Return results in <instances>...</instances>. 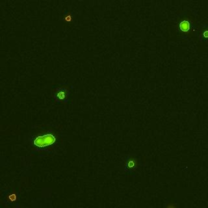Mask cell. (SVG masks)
<instances>
[{
    "instance_id": "6da1fadb",
    "label": "cell",
    "mask_w": 208,
    "mask_h": 208,
    "mask_svg": "<svg viewBox=\"0 0 208 208\" xmlns=\"http://www.w3.org/2000/svg\"><path fill=\"white\" fill-rule=\"evenodd\" d=\"M58 140V133L51 128H46L33 133L30 137L29 142L33 151L51 153L57 145Z\"/></svg>"
},
{
    "instance_id": "8992f818",
    "label": "cell",
    "mask_w": 208,
    "mask_h": 208,
    "mask_svg": "<svg viewBox=\"0 0 208 208\" xmlns=\"http://www.w3.org/2000/svg\"><path fill=\"white\" fill-rule=\"evenodd\" d=\"M203 35H204L205 38H208V31H205L204 33H203Z\"/></svg>"
},
{
    "instance_id": "5b68a950",
    "label": "cell",
    "mask_w": 208,
    "mask_h": 208,
    "mask_svg": "<svg viewBox=\"0 0 208 208\" xmlns=\"http://www.w3.org/2000/svg\"><path fill=\"white\" fill-rule=\"evenodd\" d=\"M16 199H17V195H16V194H15V193H13V192L7 195V201L16 202Z\"/></svg>"
},
{
    "instance_id": "277c9868",
    "label": "cell",
    "mask_w": 208,
    "mask_h": 208,
    "mask_svg": "<svg viewBox=\"0 0 208 208\" xmlns=\"http://www.w3.org/2000/svg\"><path fill=\"white\" fill-rule=\"evenodd\" d=\"M180 30L183 32H188L190 29L189 22L187 21H183L180 24Z\"/></svg>"
},
{
    "instance_id": "3957f363",
    "label": "cell",
    "mask_w": 208,
    "mask_h": 208,
    "mask_svg": "<svg viewBox=\"0 0 208 208\" xmlns=\"http://www.w3.org/2000/svg\"><path fill=\"white\" fill-rule=\"evenodd\" d=\"M137 166V158L135 157H133V156H128L125 160V172L132 173L136 169Z\"/></svg>"
},
{
    "instance_id": "7a4b0ae2",
    "label": "cell",
    "mask_w": 208,
    "mask_h": 208,
    "mask_svg": "<svg viewBox=\"0 0 208 208\" xmlns=\"http://www.w3.org/2000/svg\"><path fill=\"white\" fill-rule=\"evenodd\" d=\"M72 86L68 84H61L54 86L52 90L54 99L57 103L63 104L68 102L70 98Z\"/></svg>"
}]
</instances>
